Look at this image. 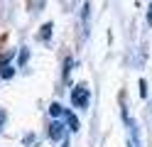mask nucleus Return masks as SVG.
<instances>
[{
	"mask_svg": "<svg viewBox=\"0 0 152 147\" xmlns=\"http://www.w3.org/2000/svg\"><path fill=\"white\" fill-rule=\"evenodd\" d=\"M88 101H91V88L79 83L76 88H71V103L76 108H88Z\"/></svg>",
	"mask_w": 152,
	"mask_h": 147,
	"instance_id": "f257e3e1",
	"label": "nucleus"
},
{
	"mask_svg": "<svg viewBox=\"0 0 152 147\" xmlns=\"http://www.w3.org/2000/svg\"><path fill=\"white\" fill-rule=\"evenodd\" d=\"M69 130V127H64L59 120H54L52 125H49V140H64V132Z\"/></svg>",
	"mask_w": 152,
	"mask_h": 147,
	"instance_id": "f03ea898",
	"label": "nucleus"
},
{
	"mask_svg": "<svg viewBox=\"0 0 152 147\" xmlns=\"http://www.w3.org/2000/svg\"><path fill=\"white\" fill-rule=\"evenodd\" d=\"M64 120H66V127H69L71 132H76V130H79V118H76L71 110H64Z\"/></svg>",
	"mask_w": 152,
	"mask_h": 147,
	"instance_id": "7ed1b4c3",
	"label": "nucleus"
},
{
	"mask_svg": "<svg viewBox=\"0 0 152 147\" xmlns=\"http://www.w3.org/2000/svg\"><path fill=\"white\" fill-rule=\"evenodd\" d=\"M52 29H54V25H52V22L42 25V29H39V39H42V42H49V37H52Z\"/></svg>",
	"mask_w": 152,
	"mask_h": 147,
	"instance_id": "20e7f679",
	"label": "nucleus"
},
{
	"mask_svg": "<svg viewBox=\"0 0 152 147\" xmlns=\"http://www.w3.org/2000/svg\"><path fill=\"white\" fill-rule=\"evenodd\" d=\"M49 115H52V118H59V115H64V108H61L59 103H52V105H49Z\"/></svg>",
	"mask_w": 152,
	"mask_h": 147,
	"instance_id": "39448f33",
	"label": "nucleus"
},
{
	"mask_svg": "<svg viewBox=\"0 0 152 147\" xmlns=\"http://www.w3.org/2000/svg\"><path fill=\"white\" fill-rule=\"evenodd\" d=\"M88 15H91V3L83 5V27H86V32H88Z\"/></svg>",
	"mask_w": 152,
	"mask_h": 147,
	"instance_id": "423d86ee",
	"label": "nucleus"
},
{
	"mask_svg": "<svg viewBox=\"0 0 152 147\" xmlns=\"http://www.w3.org/2000/svg\"><path fill=\"white\" fill-rule=\"evenodd\" d=\"M140 96L147 98V81H145V78H140Z\"/></svg>",
	"mask_w": 152,
	"mask_h": 147,
	"instance_id": "0eeeda50",
	"label": "nucleus"
},
{
	"mask_svg": "<svg viewBox=\"0 0 152 147\" xmlns=\"http://www.w3.org/2000/svg\"><path fill=\"white\" fill-rule=\"evenodd\" d=\"M71 64H74L71 59H66V61H64V76H69V69H71Z\"/></svg>",
	"mask_w": 152,
	"mask_h": 147,
	"instance_id": "6e6552de",
	"label": "nucleus"
},
{
	"mask_svg": "<svg viewBox=\"0 0 152 147\" xmlns=\"http://www.w3.org/2000/svg\"><path fill=\"white\" fill-rule=\"evenodd\" d=\"M22 64H27V49L20 52V66H22Z\"/></svg>",
	"mask_w": 152,
	"mask_h": 147,
	"instance_id": "1a4fd4ad",
	"label": "nucleus"
},
{
	"mask_svg": "<svg viewBox=\"0 0 152 147\" xmlns=\"http://www.w3.org/2000/svg\"><path fill=\"white\" fill-rule=\"evenodd\" d=\"M147 25H152V3H150V10H147Z\"/></svg>",
	"mask_w": 152,
	"mask_h": 147,
	"instance_id": "9d476101",
	"label": "nucleus"
},
{
	"mask_svg": "<svg viewBox=\"0 0 152 147\" xmlns=\"http://www.w3.org/2000/svg\"><path fill=\"white\" fill-rule=\"evenodd\" d=\"M5 125V110H0V127Z\"/></svg>",
	"mask_w": 152,
	"mask_h": 147,
	"instance_id": "9b49d317",
	"label": "nucleus"
}]
</instances>
